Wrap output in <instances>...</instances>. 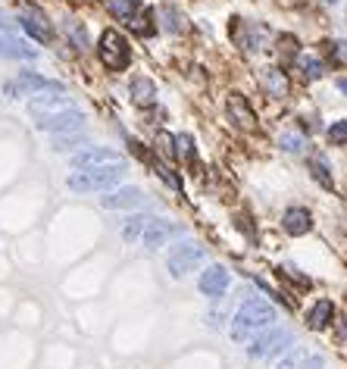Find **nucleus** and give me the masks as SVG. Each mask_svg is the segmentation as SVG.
I'll use <instances>...</instances> for the list:
<instances>
[{
    "mask_svg": "<svg viewBox=\"0 0 347 369\" xmlns=\"http://www.w3.org/2000/svg\"><path fill=\"white\" fill-rule=\"evenodd\" d=\"M48 91H63V85L59 82H53V78H44V76H38V72H19L16 78H13V82H6L3 85V94L6 97H25V94H31V97H35V94H48Z\"/></svg>",
    "mask_w": 347,
    "mask_h": 369,
    "instance_id": "0eeeda50",
    "label": "nucleus"
},
{
    "mask_svg": "<svg viewBox=\"0 0 347 369\" xmlns=\"http://www.w3.org/2000/svg\"><path fill=\"white\" fill-rule=\"evenodd\" d=\"M335 323V304L332 300H316V304L306 310V328L310 332H323V328H329Z\"/></svg>",
    "mask_w": 347,
    "mask_h": 369,
    "instance_id": "dca6fc26",
    "label": "nucleus"
},
{
    "mask_svg": "<svg viewBox=\"0 0 347 369\" xmlns=\"http://www.w3.org/2000/svg\"><path fill=\"white\" fill-rule=\"evenodd\" d=\"M148 219L150 216H141V213H135V216L125 219V223H122V241H125V244L141 241V232H144V225H148Z\"/></svg>",
    "mask_w": 347,
    "mask_h": 369,
    "instance_id": "393cba45",
    "label": "nucleus"
},
{
    "mask_svg": "<svg viewBox=\"0 0 347 369\" xmlns=\"http://www.w3.org/2000/svg\"><path fill=\"white\" fill-rule=\"evenodd\" d=\"M157 141H160V151H163L166 157H169V153H176V138H172V135H160Z\"/></svg>",
    "mask_w": 347,
    "mask_h": 369,
    "instance_id": "f704fd0d",
    "label": "nucleus"
},
{
    "mask_svg": "<svg viewBox=\"0 0 347 369\" xmlns=\"http://www.w3.org/2000/svg\"><path fill=\"white\" fill-rule=\"evenodd\" d=\"M125 176V163H113V166H91V169H76L66 179V188L76 194H97V191H110L113 185H119Z\"/></svg>",
    "mask_w": 347,
    "mask_h": 369,
    "instance_id": "7ed1b4c3",
    "label": "nucleus"
},
{
    "mask_svg": "<svg viewBox=\"0 0 347 369\" xmlns=\"http://www.w3.org/2000/svg\"><path fill=\"white\" fill-rule=\"evenodd\" d=\"M204 260H206V253L197 241H178L169 251V257H166V270H169L172 279H182V276H188L191 270H197Z\"/></svg>",
    "mask_w": 347,
    "mask_h": 369,
    "instance_id": "423d86ee",
    "label": "nucleus"
},
{
    "mask_svg": "<svg viewBox=\"0 0 347 369\" xmlns=\"http://www.w3.org/2000/svg\"><path fill=\"white\" fill-rule=\"evenodd\" d=\"M59 29H63V35H66V41H69L76 50H88V32H85V25L78 22V19H72V16H63V22H59Z\"/></svg>",
    "mask_w": 347,
    "mask_h": 369,
    "instance_id": "aec40b11",
    "label": "nucleus"
},
{
    "mask_svg": "<svg viewBox=\"0 0 347 369\" xmlns=\"http://www.w3.org/2000/svg\"><path fill=\"white\" fill-rule=\"evenodd\" d=\"M19 25H22V29L29 32V35L35 38L38 44H50L53 29H50L48 19H44V13H38V10H31V6H25V10L19 13Z\"/></svg>",
    "mask_w": 347,
    "mask_h": 369,
    "instance_id": "4468645a",
    "label": "nucleus"
},
{
    "mask_svg": "<svg viewBox=\"0 0 347 369\" xmlns=\"http://www.w3.org/2000/svg\"><path fill=\"white\" fill-rule=\"evenodd\" d=\"M97 57L110 72H122L132 63V47L116 29H106L97 41Z\"/></svg>",
    "mask_w": 347,
    "mask_h": 369,
    "instance_id": "39448f33",
    "label": "nucleus"
},
{
    "mask_svg": "<svg viewBox=\"0 0 347 369\" xmlns=\"http://www.w3.org/2000/svg\"><path fill=\"white\" fill-rule=\"evenodd\" d=\"M229 116L235 119V125L241 132H253V129H257V116H253L250 104L241 97V94H232V97H229Z\"/></svg>",
    "mask_w": 347,
    "mask_h": 369,
    "instance_id": "f3484780",
    "label": "nucleus"
},
{
    "mask_svg": "<svg viewBox=\"0 0 347 369\" xmlns=\"http://www.w3.org/2000/svg\"><path fill=\"white\" fill-rule=\"evenodd\" d=\"M0 57L3 60H38V50L31 44H22L19 38L0 32Z\"/></svg>",
    "mask_w": 347,
    "mask_h": 369,
    "instance_id": "6ab92c4d",
    "label": "nucleus"
},
{
    "mask_svg": "<svg viewBox=\"0 0 347 369\" xmlns=\"http://www.w3.org/2000/svg\"><path fill=\"white\" fill-rule=\"evenodd\" d=\"M325 138H329L332 147H344L347 144V119H338V123H332L329 129H325Z\"/></svg>",
    "mask_w": 347,
    "mask_h": 369,
    "instance_id": "c85d7f7f",
    "label": "nucleus"
},
{
    "mask_svg": "<svg viewBox=\"0 0 347 369\" xmlns=\"http://www.w3.org/2000/svg\"><path fill=\"white\" fill-rule=\"evenodd\" d=\"M257 82H260V88L276 100H285L291 94V78L285 76V69H278V66H263V69L257 72Z\"/></svg>",
    "mask_w": 347,
    "mask_h": 369,
    "instance_id": "ddd939ff",
    "label": "nucleus"
},
{
    "mask_svg": "<svg viewBox=\"0 0 347 369\" xmlns=\"http://www.w3.org/2000/svg\"><path fill=\"white\" fill-rule=\"evenodd\" d=\"M297 69H300V76L306 78V82H319V78L325 76V63L319 57H313V53H300L297 57Z\"/></svg>",
    "mask_w": 347,
    "mask_h": 369,
    "instance_id": "b1692460",
    "label": "nucleus"
},
{
    "mask_svg": "<svg viewBox=\"0 0 347 369\" xmlns=\"http://www.w3.org/2000/svg\"><path fill=\"white\" fill-rule=\"evenodd\" d=\"M306 169H310V176L316 179V182L323 185L325 191H332V188H335V179H332V169H329V163H325V157L313 153V157L306 160Z\"/></svg>",
    "mask_w": 347,
    "mask_h": 369,
    "instance_id": "5701e85b",
    "label": "nucleus"
},
{
    "mask_svg": "<svg viewBox=\"0 0 347 369\" xmlns=\"http://www.w3.org/2000/svg\"><path fill=\"white\" fill-rule=\"evenodd\" d=\"M295 344V332L288 326H269L260 335H253L248 341V357L250 360H263V357H276V354L288 351Z\"/></svg>",
    "mask_w": 347,
    "mask_h": 369,
    "instance_id": "20e7f679",
    "label": "nucleus"
},
{
    "mask_svg": "<svg viewBox=\"0 0 347 369\" xmlns=\"http://www.w3.org/2000/svg\"><path fill=\"white\" fill-rule=\"evenodd\" d=\"M323 366H325V360H323V357H316V354H306L304 369H323Z\"/></svg>",
    "mask_w": 347,
    "mask_h": 369,
    "instance_id": "c9c22d12",
    "label": "nucleus"
},
{
    "mask_svg": "<svg viewBox=\"0 0 347 369\" xmlns=\"http://www.w3.org/2000/svg\"><path fill=\"white\" fill-rule=\"evenodd\" d=\"M153 169H157V176H160V179H163V182H166V185H169V188H172V191H182V179H178V176H176V172H172V169H169V166H166V163H163V160H153Z\"/></svg>",
    "mask_w": 347,
    "mask_h": 369,
    "instance_id": "c756f323",
    "label": "nucleus"
},
{
    "mask_svg": "<svg viewBox=\"0 0 347 369\" xmlns=\"http://www.w3.org/2000/svg\"><path fill=\"white\" fill-rule=\"evenodd\" d=\"M160 16H163L160 19V25H163L169 35H185V32H188V19H185V13L176 10V6H163Z\"/></svg>",
    "mask_w": 347,
    "mask_h": 369,
    "instance_id": "4be33fe9",
    "label": "nucleus"
},
{
    "mask_svg": "<svg viewBox=\"0 0 347 369\" xmlns=\"http://www.w3.org/2000/svg\"><path fill=\"white\" fill-rule=\"evenodd\" d=\"M78 144H85V135H78V132L53 138V151H72V147H78Z\"/></svg>",
    "mask_w": 347,
    "mask_h": 369,
    "instance_id": "473e14b6",
    "label": "nucleus"
},
{
    "mask_svg": "<svg viewBox=\"0 0 347 369\" xmlns=\"http://www.w3.org/2000/svg\"><path fill=\"white\" fill-rule=\"evenodd\" d=\"M304 144H306V138L300 135V132H282V135H278V147H282L285 153H300Z\"/></svg>",
    "mask_w": 347,
    "mask_h": 369,
    "instance_id": "bb28decb",
    "label": "nucleus"
},
{
    "mask_svg": "<svg viewBox=\"0 0 347 369\" xmlns=\"http://www.w3.org/2000/svg\"><path fill=\"white\" fill-rule=\"evenodd\" d=\"M29 113L35 119V125L50 135H69V132H82L85 113L66 97L63 91H48L35 94L29 100Z\"/></svg>",
    "mask_w": 347,
    "mask_h": 369,
    "instance_id": "f257e3e1",
    "label": "nucleus"
},
{
    "mask_svg": "<svg viewBox=\"0 0 347 369\" xmlns=\"http://www.w3.org/2000/svg\"><path fill=\"white\" fill-rule=\"evenodd\" d=\"M122 163V153L113 147H85L72 157V169H91V166H113Z\"/></svg>",
    "mask_w": 347,
    "mask_h": 369,
    "instance_id": "9b49d317",
    "label": "nucleus"
},
{
    "mask_svg": "<svg viewBox=\"0 0 347 369\" xmlns=\"http://www.w3.org/2000/svg\"><path fill=\"white\" fill-rule=\"evenodd\" d=\"M278 4H282V6H300L304 0H278Z\"/></svg>",
    "mask_w": 347,
    "mask_h": 369,
    "instance_id": "4c0bfd02",
    "label": "nucleus"
},
{
    "mask_svg": "<svg viewBox=\"0 0 347 369\" xmlns=\"http://www.w3.org/2000/svg\"><path fill=\"white\" fill-rule=\"evenodd\" d=\"M3 25H6V16H3V10H0V29H3Z\"/></svg>",
    "mask_w": 347,
    "mask_h": 369,
    "instance_id": "58836bf2",
    "label": "nucleus"
},
{
    "mask_svg": "<svg viewBox=\"0 0 347 369\" xmlns=\"http://www.w3.org/2000/svg\"><path fill=\"white\" fill-rule=\"evenodd\" d=\"M176 153L185 160V163H194V141H191V135H176Z\"/></svg>",
    "mask_w": 347,
    "mask_h": 369,
    "instance_id": "7c9ffc66",
    "label": "nucleus"
},
{
    "mask_svg": "<svg viewBox=\"0 0 347 369\" xmlns=\"http://www.w3.org/2000/svg\"><path fill=\"white\" fill-rule=\"evenodd\" d=\"M276 44H278V53H282L285 60H297V57H300V53H297V41H295V35H282Z\"/></svg>",
    "mask_w": 347,
    "mask_h": 369,
    "instance_id": "72a5a7b5",
    "label": "nucleus"
},
{
    "mask_svg": "<svg viewBox=\"0 0 347 369\" xmlns=\"http://www.w3.org/2000/svg\"><path fill=\"white\" fill-rule=\"evenodd\" d=\"M176 235H182L176 223H169V219H148V225H144L141 232V244L148 247V251H157V247H163L169 238H176Z\"/></svg>",
    "mask_w": 347,
    "mask_h": 369,
    "instance_id": "f8f14e48",
    "label": "nucleus"
},
{
    "mask_svg": "<svg viewBox=\"0 0 347 369\" xmlns=\"http://www.w3.org/2000/svg\"><path fill=\"white\" fill-rule=\"evenodd\" d=\"M235 41H238V47H241L244 53H260V50H266V47H269L272 32L266 29L263 22H238Z\"/></svg>",
    "mask_w": 347,
    "mask_h": 369,
    "instance_id": "6e6552de",
    "label": "nucleus"
},
{
    "mask_svg": "<svg viewBox=\"0 0 347 369\" xmlns=\"http://www.w3.org/2000/svg\"><path fill=\"white\" fill-rule=\"evenodd\" d=\"M335 85H338V91H344V97H347V78H338Z\"/></svg>",
    "mask_w": 347,
    "mask_h": 369,
    "instance_id": "e433bc0d",
    "label": "nucleus"
},
{
    "mask_svg": "<svg viewBox=\"0 0 347 369\" xmlns=\"http://www.w3.org/2000/svg\"><path fill=\"white\" fill-rule=\"evenodd\" d=\"M304 363H306V351L304 347H291V351L276 363V369H304Z\"/></svg>",
    "mask_w": 347,
    "mask_h": 369,
    "instance_id": "cd10ccee",
    "label": "nucleus"
},
{
    "mask_svg": "<svg viewBox=\"0 0 347 369\" xmlns=\"http://www.w3.org/2000/svg\"><path fill=\"white\" fill-rule=\"evenodd\" d=\"M132 32H138V35H153V29H157V19H153L150 10H138V16L132 19Z\"/></svg>",
    "mask_w": 347,
    "mask_h": 369,
    "instance_id": "a878e982",
    "label": "nucleus"
},
{
    "mask_svg": "<svg viewBox=\"0 0 347 369\" xmlns=\"http://www.w3.org/2000/svg\"><path fill=\"white\" fill-rule=\"evenodd\" d=\"M100 204H104L106 210H138V207L148 204V197H144L141 188L125 185V188H113V191H106L104 197H100Z\"/></svg>",
    "mask_w": 347,
    "mask_h": 369,
    "instance_id": "9d476101",
    "label": "nucleus"
},
{
    "mask_svg": "<svg viewBox=\"0 0 347 369\" xmlns=\"http://www.w3.org/2000/svg\"><path fill=\"white\" fill-rule=\"evenodd\" d=\"M325 50H329L332 66H347V41H329Z\"/></svg>",
    "mask_w": 347,
    "mask_h": 369,
    "instance_id": "2f4dec72",
    "label": "nucleus"
},
{
    "mask_svg": "<svg viewBox=\"0 0 347 369\" xmlns=\"http://www.w3.org/2000/svg\"><path fill=\"white\" fill-rule=\"evenodd\" d=\"M313 229V216L306 207H288V210L282 213V232L291 235V238H297V235H306Z\"/></svg>",
    "mask_w": 347,
    "mask_h": 369,
    "instance_id": "2eb2a0df",
    "label": "nucleus"
},
{
    "mask_svg": "<svg viewBox=\"0 0 347 369\" xmlns=\"http://www.w3.org/2000/svg\"><path fill=\"white\" fill-rule=\"evenodd\" d=\"M138 10H141V0H106V13L125 25L138 16Z\"/></svg>",
    "mask_w": 347,
    "mask_h": 369,
    "instance_id": "412c9836",
    "label": "nucleus"
},
{
    "mask_svg": "<svg viewBox=\"0 0 347 369\" xmlns=\"http://www.w3.org/2000/svg\"><path fill=\"white\" fill-rule=\"evenodd\" d=\"M269 326H276V310H272V304H266L263 298H248L238 307L235 316H232L229 332H232V341L248 344L253 335H260Z\"/></svg>",
    "mask_w": 347,
    "mask_h": 369,
    "instance_id": "f03ea898",
    "label": "nucleus"
},
{
    "mask_svg": "<svg viewBox=\"0 0 347 369\" xmlns=\"http://www.w3.org/2000/svg\"><path fill=\"white\" fill-rule=\"evenodd\" d=\"M129 97L135 106H150L157 104V85H153V78L148 76H135L129 82Z\"/></svg>",
    "mask_w": 347,
    "mask_h": 369,
    "instance_id": "a211bd4d",
    "label": "nucleus"
},
{
    "mask_svg": "<svg viewBox=\"0 0 347 369\" xmlns=\"http://www.w3.org/2000/svg\"><path fill=\"white\" fill-rule=\"evenodd\" d=\"M329 4H338V0H329Z\"/></svg>",
    "mask_w": 347,
    "mask_h": 369,
    "instance_id": "ea45409f",
    "label": "nucleus"
},
{
    "mask_svg": "<svg viewBox=\"0 0 347 369\" xmlns=\"http://www.w3.org/2000/svg\"><path fill=\"white\" fill-rule=\"evenodd\" d=\"M229 285H232V276H229L225 266H206V270L200 272V279H197V291L204 294V298H210V300L222 298V294L229 291Z\"/></svg>",
    "mask_w": 347,
    "mask_h": 369,
    "instance_id": "1a4fd4ad",
    "label": "nucleus"
}]
</instances>
